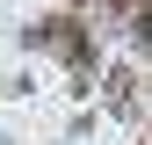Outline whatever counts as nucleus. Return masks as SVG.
I'll return each instance as SVG.
<instances>
[{
  "label": "nucleus",
  "instance_id": "obj_1",
  "mask_svg": "<svg viewBox=\"0 0 152 145\" xmlns=\"http://www.w3.org/2000/svg\"><path fill=\"white\" fill-rule=\"evenodd\" d=\"M145 44H152V7H145Z\"/></svg>",
  "mask_w": 152,
  "mask_h": 145
}]
</instances>
